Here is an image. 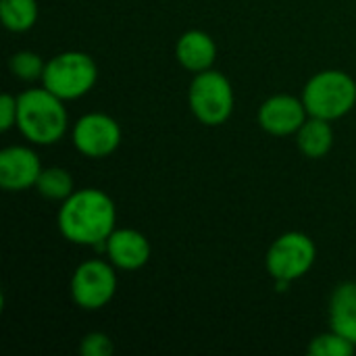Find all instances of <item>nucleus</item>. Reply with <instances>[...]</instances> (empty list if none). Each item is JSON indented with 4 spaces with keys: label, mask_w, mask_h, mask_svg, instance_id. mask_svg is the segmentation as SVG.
I'll return each instance as SVG.
<instances>
[{
    "label": "nucleus",
    "mask_w": 356,
    "mask_h": 356,
    "mask_svg": "<svg viewBox=\"0 0 356 356\" xmlns=\"http://www.w3.org/2000/svg\"><path fill=\"white\" fill-rule=\"evenodd\" d=\"M98 81L96 60L81 50H67L46 60L42 86L63 100L83 98Z\"/></svg>",
    "instance_id": "20e7f679"
},
{
    "label": "nucleus",
    "mask_w": 356,
    "mask_h": 356,
    "mask_svg": "<svg viewBox=\"0 0 356 356\" xmlns=\"http://www.w3.org/2000/svg\"><path fill=\"white\" fill-rule=\"evenodd\" d=\"M177 63L190 73H202L213 69L217 60V44L213 35L202 29H188L175 44Z\"/></svg>",
    "instance_id": "f8f14e48"
},
{
    "label": "nucleus",
    "mask_w": 356,
    "mask_h": 356,
    "mask_svg": "<svg viewBox=\"0 0 356 356\" xmlns=\"http://www.w3.org/2000/svg\"><path fill=\"white\" fill-rule=\"evenodd\" d=\"M336 142V134L332 121L309 117L302 127L296 131V146L307 159H323L332 152Z\"/></svg>",
    "instance_id": "4468645a"
},
{
    "label": "nucleus",
    "mask_w": 356,
    "mask_h": 356,
    "mask_svg": "<svg viewBox=\"0 0 356 356\" xmlns=\"http://www.w3.org/2000/svg\"><path fill=\"white\" fill-rule=\"evenodd\" d=\"M42 169L40 154L29 146H6L0 150V188L6 192L35 188Z\"/></svg>",
    "instance_id": "9d476101"
},
{
    "label": "nucleus",
    "mask_w": 356,
    "mask_h": 356,
    "mask_svg": "<svg viewBox=\"0 0 356 356\" xmlns=\"http://www.w3.org/2000/svg\"><path fill=\"white\" fill-rule=\"evenodd\" d=\"M188 104L192 115L207 127H219L229 121L236 106L234 86L217 69L194 73L188 88Z\"/></svg>",
    "instance_id": "39448f33"
},
{
    "label": "nucleus",
    "mask_w": 356,
    "mask_h": 356,
    "mask_svg": "<svg viewBox=\"0 0 356 356\" xmlns=\"http://www.w3.org/2000/svg\"><path fill=\"white\" fill-rule=\"evenodd\" d=\"M8 69L21 81H42L46 60L33 50H19L8 58Z\"/></svg>",
    "instance_id": "f3484780"
},
{
    "label": "nucleus",
    "mask_w": 356,
    "mask_h": 356,
    "mask_svg": "<svg viewBox=\"0 0 356 356\" xmlns=\"http://www.w3.org/2000/svg\"><path fill=\"white\" fill-rule=\"evenodd\" d=\"M104 252L117 269L138 271L150 261L152 246L142 232L131 227H117L104 242Z\"/></svg>",
    "instance_id": "9b49d317"
},
{
    "label": "nucleus",
    "mask_w": 356,
    "mask_h": 356,
    "mask_svg": "<svg viewBox=\"0 0 356 356\" xmlns=\"http://www.w3.org/2000/svg\"><path fill=\"white\" fill-rule=\"evenodd\" d=\"M17 129L33 146H52L60 142L69 127L65 100L44 86L29 88L17 96Z\"/></svg>",
    "instance_id": "f03ea898"
},
{
    "label": "nucleus",
    "mask_w": 356,
    "mask_h": 356,
    "mask_svg": "<svg viewBox=\"0 0 356 356\" xmlns=\"http://www.w3.org/2000/svg\"><path fill=\"white\" fill-rule=\"evenodd\" d=\"M56 225L60 236L75 246H104L117 229L115 200L98 188L75 190L60 202Z\"/></svg>",
    "instance_id": "f257e3e1"
},
{
    "label": "nucleus",
    "mask_w": 356,
    "mask_h": 356,
    "mask_svg": "<svg viewBox=\"0 0 356 356\" xmlns=\"http://www.w3.org/2000/svg\"><path fill=\"white\" fill-rule=\"evenodd\" d=\"M35 190L40 196L48 200L63 202L75 192V181H73V175L63 167H44L38 177Z\"/></svg>",
    "instance_id": "dca6fc26"
},
{
    "label": "nucleus",
    "mask_w": 356,
    "mask_h": 356,
    "mask_svg": "<svg viewBox=\"0 0 356 356\" xmlns=\"http://www.w3.org/2000/svg\"><path fill=\"white\" fill-rule=\"evenodd\" d=\"M115 353V344L111 336L102 332H92L81 338L79 342V355L81 356H111Z\"/></svg>",
    "instance_id": "6ab92c4d"
},
{
    "label": "nucleus",
    "mask_w": 356,
    "mask_h": 356,
    "mask_svg": "<svg viewBox=\"0 0 356 356\" xmlns=\"http://www.w3.org/2000/svg\"><path fill=\"white\" fill-rule=\"evenodd\" d=\"M17 113H19L17 96H13L10 92H4L0 96V131H8L17 127Z\"/></svg>",
    "instance_id": "aec40b11"
},
{
    "label": "nucleus",
    "mask_w": 356,
    "mask_h": 356,
    "mask_svg": "<svg viewBox=\"0 0 356 356\" xmlns=\"http://www.w3.org/2000/svg\"><path fill=\"white\" fill-rule=\"evenodd\" d=\"M309 119V111L302 98L292 94H275L269 96L257 113V121L263 131L275 138L296 136L302 123Z\"/></svg>",
    "instance_id": "1a4fd4ad"
},
{
    "label": "nucleus",
    "mask_w": 356,
    "mask_h": 356,
    "mask_svg": "<svg viewBox=\"0 0 356 356\" xmlns=\"http://www.w3.org/2000/svg\"><path fill=\"white\" fill-rule=\"evenodd\" d=\"M300 98L309 117L338 121L356 106V81L342 69H325L307 81Z\"/></svg>",
    "instance_id": "7ed1b4c3"
},
{
    "label": "nucleus",
    "mask_w": 356,
    "mask_h": 356,
    "mask_svg": "<svg viewBox=\"0 0 356 356\" xmlns=\"http://www.w3.org/2000/svg\"><path fill=\"white\" fill-rule=\"evenodd\" d=\"M121 125L106 113H86L71 129V142L81 156L106 159L121 146Z\"/></svg>",
    "instance_id": "6e6552de"
},
{
    "label": "nucleus",
    "mask_w": 356,
    "mask_h": 356,
    "mask_svg": "<svg viewBox=\"0 0 356 356\" xmlns=\"http://www.w3.org/2000/svg\"><path fill=\"white\" fill-rule=\"evenodd\" d=\"M317 261V246L302 232H286L267 250L265 265L273 282H296L305 277Z\"/></svg>",
    "instance_id": "423d86ee"
},
{
    "label": "nucleus",
    "mask_w": 356,
    "mask_h": 356,
    "mask_svg": "<svg viewBox=\"0 0 356 356\" xmlns=\"http://www.w3.org/2000/svg\"><path fill=\"white\" fill-rule=\"evenodd\" d=\"M330 330L338 332L356 346V282H342L330 296Z\"/></svg>",
    "instance_id": "ddd939ff"
},
{
    "label": "nucleus",
    "mask_w": 356,
    "mask_h": 356,
    "mask_svg": "<svg viewBox=\"0 0 356 356\" xmlns=\"http://www.w3.org/2000/svg\"><path fill=\"white\" fill-rule=\"evenodd\" d=\"M38 0H0L2 25L13 33L29 31L38 23Z\"/></svg>",
    "instance_id": "2eb2a0df"
},
{
    "label": "nucleus",
    "mask_w": 356,
    "mask_h": 356,
    "mask_svg": "<svg viewBox=\"0 0 356 356\" xmlns=\"http://www.w3.org/2000/svg\"><path fill=\"white\" fill-rule=\"evenodd\" d=\"M307 353L311 356H353L356 353V346L338 332L330 330L325 334L315 336L309 342Z\"/></svg>",
    "instance_id": "a211bd4d"
},
{
    "label": "nucleus",
    "mask_w": 356,
    "mask_h": 356,
    "mask_svg": "<svg viewBox=\"0 0 356 356\" xmlns=\"http://www.w3.org/2000/svg\"><path fill=\"white\" fill-rule=\"evenodd\" d=\"M117 267L111 261L88 259L71 275V298L83 311L104 309L117 294Z\"/></svg>",
    "instance_id": "0eeeda50"
}]
</instances>
